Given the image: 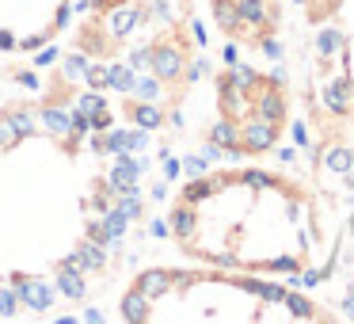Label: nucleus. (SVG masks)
<instances>
[{
    "instance_id": "1",
    "label": "nucleus",
    "mask_w": 354,
    "mask_h": 324,
    "mask_svg": "<svg viewBox=\"0 0 354 324\" xmlns=\"http://www.w3.org/2000/svg\"><path fill=\"white\" fill-rule=\"evenodd\" d=\"M168 222L187 255L252 275L305 271L320 240L313 195L293 179L255 168L183 183Z\"/></svg>"
},
{
    "instance_id": "2",
    "label": "nucleus",
    "mask_w": 354,
    "mask_h": 324,
    "mask_svg": "<svg viewBox=\"0 0 354 324\" xmlns=\"http://www.w3.org/2000/svg\"><path fill=\"white\" fill-rule=\"evenodd\" d=\"M133 290L145 298L141 321H331L286 286L225 271H145Z\"/></svg>"
}]
</instances>
